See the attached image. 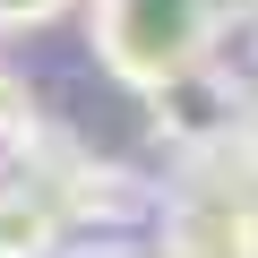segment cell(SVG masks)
<instances>
[{"mask_svg":"<svg viewBox=\"0 0 258 258\" xmlns=\"http://www.w3.org/2000/svg\"><path fill=\"white\" fill-rule=\"evenodd\" d=\"M215 35H224V18L207 9V0H95L86 9V43H95L103 78L129 86V95H147L172 69L207 60Z\"/></svg>","mask_w":258,"mask_h":258,"instance_id":"1","label":"cell"},{"mask_svg":"<svg viewBox=\"0 0 258 258\" xmlns=\"http://www.w3.org/2000/svg\"><path fill=\"white\" fill-rule=\"evenodd\" d=\"M241 112H249V86H241L232 69H215V60H189V69H172L164 86H147V120H155V138H164L172 155H215V147H232Z\"/></svg>","mask_w":258,"mask_h":258,"instance_id":"2","label":"cell"},{"mask_svg":"<svg viewBox=\"0 0 258 258\" xmlns=\"http://www.w3.org/2000/svg\"><path fill=\"white\" fill-rule=\"evenodd\" d=\"M60 215L43 189H0V258H52L60 249Z\"/></svg>","mask_w":258,"mask_h":258,"instance_id":"3","label":"cell"},{"mask_svg":"<svg viewBox=\"0 0 258 258\" xmlns=\"http://www.w3.org/2000/svg\"><path fill=\"white\" fill-rule=\"evenodd\" d=\"M35 129V95H26V78H9L0 69V155H18V138Z\"/></svg>","mask_w":258,"mask_h":258,"instance_id":"4","label":"cell"},{"mask_svg":"<svg viewBox=\"0 0 258 258\" xmlns=\"http://www.w3.org/2000/svg\"><path fill=\"white\" fill-rule=\"evenodd\" d=\"M69 9H78V0H0V35H43Z\"/></svg>","mask_w":258,"mask_h":258,"instance_id":"5","label":"cell"},{"mask_svg":"<svg viewBox=\"0 0 258 258\" xmlns=\"http://www.w3.org/2000/svg\"><path fill=\"white\" fill-rule=\"evenodd\" d=\"M232 155L258 172V86H249V112H241V129H232Z\"/></svg>","mask_w":258,"mask_h":258,"instance_id":"6","label":"cell"},{"mask_svg":"<svg viewBox=\"0 0 258 258\" xmlns=\"http://www.w3.org/2000/svg\"><path fill=\"white\" fill-rule=\"evenodd\" d=\"M52 258H147V249H129V241H95V249H52Z\"/></svg>","mask_w":258,"mask_h":258,"instance_id":"7","label":"cell"},{"mask_svg":"<svg viewBox=\"0 0 258 258\" xmlns=\"http://www.w3.org/2000/svg\"><path fill=\"white\" fill-rule=\"evenodd\" d=\"M207 9H215V18L232 26V18H258V0H207Z\"/></svg>","mask_w":258,"mask_h":258,"instance_id":"8","label":"cell"}]
</instances>
